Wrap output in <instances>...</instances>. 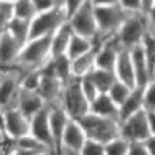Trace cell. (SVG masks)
<instances>
[{
	"label": "cell",
	"mask_w": 155,
	"mask_h": 155,
	"mask_svg": "<svg viewBox=\"0 0 155 155\" xmlns=\"http://www.w3.org/2000/svg\"><path fill=\"white\" fill-rule=\"evenodd\" d=\"M149 31H153V15L149 16L144 13H129L118 28L115 37L121 48L129 50L140 44Z\"/></svg>",
	"instance_id": "6da1fadb"
},
{
	"label": "cell",
	"mask_w": 155,
	"mask_h": 155,
	"mask_svg": "<svg viewBox=\"0 0 155 155\" xmlns=\"http://www.w3.org/2000/svg\"><path fill=\"white\" fill-rule=\"evenodd\" d=\"M50 60V36L34 37L21 47L19 57L16 60L15 68L19 71H31L39 70Z\"/></svg>",
	"instance_id": "7a4b0ae2"
},
{
	"label": "cell",
	"mask_w": 155,
	"mask_h": 155,
	"mask_svg": "<svg viewBox=\"0 0 155 155\" xmlns=\"http://www.w3.org/2000/svg\"><path fill=\"white\" fill-rule=\"evenodd\" d=\"M120 136L128 142H144L155 136V113L142 108L120 121Z\"/></svg>",
	"instance_id": "3957f363"
},
{
	"label": "cell",
	"mask_w": 155,
	"mask_h": 155,
	"mask_svg": "<svg viewBox=\"0 0 155 155\" xmlns=\"http://www.w3.org/2000/svg\"><path fill=\"white\" fill-rule=\"evenodd\" d=\"M79 124L84 129L87 139L100 142L104 145L120 136V121L115 118L99 116L89 111L79 120Z\"/></svg>",
	"instance_id": "277c9868"
},
{
	"label": "cell",
	"mask_w": 155,
	"mask_h": 155,
	"mask_svg": "<svg viewBox=\"0 0 155 155\" xmlns=\"http://www.w3.org/2000/svg\"><path fill=\"white\" fill-rule=\"evenodd\" d=\"M95 12V23H97V34L92 37V41L102 42L105 39L115 36L121 23L128 16V12L116 5H105V7H94Z\"/></svg>",
	"instance_id": "5b68a950"
},
{
	"label": "cell",
	"mask_w": 155,
	"mask_h": 155,
	"mask_svg": "<svg viewBox=\"0 0 155 155\" xmlns=\"http://www.w3.org/2000/svg\"><path fill=\"white\" fill-rule=\"evenodd\" d=\"M60 107L71 120L79 121L86 113H89V100L82 94L79 86V78H71L63 86Z\"/></svg>",
	"instance_id": "8992f818"
},
{
	"label": "cell",
	"mask_w": 155,
	"mask_h": 155,
	"mask_svg": "<svg viewBox=\"0 0 155 155\" xmlns=\"http://www.w3.org/2000/svg\"><path fill=\"white\" fill-rule=\"evenodd\" d=\"M66 21V15L60 7H53L48 12L37 13L31 19V29H29V39L52 36L53 31Z\"/></svg>",
	"instance_id": "52a82bcc"
},
{
	"label": "cell",
	"mask_w": 155,
	"mask_h": 155,
	"mask_svg": "<svg viewBox=\"0 0 155 155\" xmlns=\"http://www.w3.org/2000/svg\"><path fill=\"white\" fill-rule=\"evenodd\" d=\"M63 82L52 73L48 61L41 68V81L37 86V94L41 95L44 104L47 107H60L61 92H63Z\"/></svg>",
	"instance_id": "ba28073f"
},
{
	"label": "cell",
	"mask_w": 155,
	"mask_h": 155,
	"mask_svg": "<svg viewBox=\"0 0 155 155\" xmlns=\"http://www.w3.org/2000/svg\"><path fill=\"white\" fill-rule=\"evenodd\" d=\"M71 26L73 32L92 39L97 34V23H95V12L91 0H84V3L66 19Z\"/></svg>",
	"instance_id": "9c48e42d"
},
{
	"label": "cell",
	"mask_w": 155,
	"mask_h": 155,
	"mask_svg": "<svg viewBox=\"0 0 155 155\" xmlns=\"http://www.w3.org/2000/svg\"><path fill=\"white\" fill-rule=\"evenodd\" d=\"M21 89V73L18 68H8L0 82V110H10L16 107V99Z\"/></svg>",
	"instance_id": "30bf717a"
},
{
	"label": "cell",
	"mask_w": 155,
	"mask_h": 155,
	"mask_svg": "<svg viewBox=\"0 0 155 155\" xmlns=\"http://www.w3.org/2000/svg\"><path fill=\"white\" fill-rule=\"evenodd\" d=\"M29 134L34 136L37 140H41L47 149L55 152L53 139L50 134V124H48V107H44L34 116H31V120H29Z\"/></svg>",
	"instance_id": "8fae6325"
},
{
	"label": "cell",
	"mask_w": 155,
	"mask_h": 155,
	"mask_svg": "<svg viewBox=\"0 0 155 155\" xmlns=\"http://www.w3.org/2000/svg\"><path fill=\"white\" fill-rule=\"evenodd\" d=\"M3 113V131L10 139H19L29 134V120L19 110L10 108Z\"/></svg>",
	"instance_id": "7c38bea8"
},
{
	"label": "cell",
	"mask_w": 155,
	"mask_h": 155,
	"mask_svg": "<svg viewBox=\"0 0 155 155\" xmlns=\"http://www.w3.org/2000/svg\"><path fill=\"white\" fill-rule=\"evenodd\" d=\"M86 133L81 128L79 121L76 120H68V123L65 126L61 136V144H60V150H68V152H76L79 153V150L82 147V144L86 142ZM58 150V152H60Z\"/></svg>",
	"instance_id": "4fadbf2b"
},
{
	"label": "cell",
	"mask_w": 155,
	"mask_h": 155,
	"mask_svg": "<svg viewBox=\"0 0 155 155\" xmlns=\"http://www.w3.org/2000/svg\"><path fill=\"white\" fill-rule=\"evenodd\" d=\"M21 44L7 31L0 32V66L2 68H15L16 60L21 52Z\"/></svg>",
	"instance_id": "5bb4252c"
},
{
	"label": "cell",
	"mask_w": 155,
	"mask_h": 155,
	"mask_svg": "<svg viewBox=\"0 0 155 155\" xmlns=\"http://www.w3.org/2000/svg\"><path fill=\"white\" fill-rule=\"evenodd\" d=\"M47 107L44 104V100L41 99V95L37 94V91H31V89H24L21 87L16 99V107L15 108L19 110L21 113L26 116L28 120H31V116H34L41 108Z\"/></svg>",
	"instance_id": "9a60e30c"
},
{
	"label": "cell",
	"mask_w": 155,
	"mask_h": 155,
	"mask_svg": "<svg viewBox=\"0 0 155 155\" xmlns=\"http://www.w3.org/2000/svg\"><path fill=\"white\" fill-rule=\"evenodd\" d=\"M68 120H70V116L65 113V110L61 107H48V124H50V134L53 139L55 153H58V150H60L61 136Z\"/></svg>",
	"instance_id": "2e32d148"
},
{
	"label": "cell",
	"mask_w": 155,
	"mask_h": 155,
	"mask_svg": "<svg viewBox=\"0 0 155 155\" xmlns=\"http://www.w3.org/2000/svg\"><path fill=\"white\" fill-rule=\"evenodd\" d=\"M113 73L118 81L124 82V84H128L131 87L136 86V78H134V70H133V63H131L129 50L121 48L118 52V57H116L115 66H113Z\"/></svg>",
	"instance_id": "e0dca14e"
},
{
	"label": "cell",
	"mask_w": 155,
	"mask_h": 155,
	"mask_svg": "<svg viewBox=\"0 0 155 155\" xmlns=\"http://www.w3.org/2000/svg\"><path fill=\"white\" fill-rule=\"evenodd\" d=\"M89 111L94 115H99V116H107V118L118 120V105L110 99V95L107 92H99L89 102Z\"/></svg>",
	"instance_id": "ac0fdd59"
},
{
	"label": "cell",
	"mask_w": 155,
	"mask_h": 155,
	"mask_svg": "<svg viewBox=\"0 0 155 155\" xmlns=\"http://www.w3.org/2000/svg\"><path fill=\"white\" fill-rule=\"evenodd\" d=\"M145 87V86H144ZM144 87L134 86L131 89L129 95L124 99V102L118 107V120L123 121L124 118H128L136 111L142 110V94H144Z\"/></svg>",
	"instance_id": "d6986e66"
},
{
	"label": "cell",
	"mask_w": 155,
	"mask_h": 155,
	"mask_svg": "<svg viewBox=\"0 0 155 155\" xmlns=\"http://www.w3.org/2000/svg\"><path fill=\"white\" fill-rule=\"evenodd\" d=\"M71 34H73V29L68 24V21L60 24L53 31V34L50 36V58L58 57V55H65L66 45H68V41H70Z\"/></svg>",
	"instance_id": "ffe728a7"
},
{
	"label": "cell",
	"mask_w": 155,
	"mask_h": 155,
	"mask_svg": "<svg viewBox=\"0 0 155 155\" xmlns=\"http://www.w3.org/2000/svg\"><path fill=\"white\" fill-rule=\"evenodd\" d=\"M71 66V74L73 78H82L95 68V47H92L89 52L70 60Z\"/></svg>",
	"instance_id": "44dd1931"
},
{
	"label": "cell",
	"mask_w": 155,
	"mask_h": 155,
	"mask_svg": "<svg viewBox=\"0 0 155 155\" xmlns=\"http://www.w3.org/2000/svg\"><path fill=\"white\" fill-rule=\"evenodd\" d=\"M29 29H31V21L13 16L8 21L5 31H7L8 34H12V36L16 39L21 45H24V44L29 41Z\"/></svg>",
	"instance_id": "7402d4cb"
},
{
	"label": "cell",
	"mask_w": 155,
	"mask_h": 155,
	"mask_svg": "<svg viewBox=\"0 0 155 155\" xmlns=\"http://www.w3.org/2000/svg\"><path fill=\"white\" fill-rule=\"evenodd\" d=\"M92 47H94V45H92L91 39H87L84 36H79V34H76V32H73L71 37H70V41H68L65 55L70 58V60H73V58H76V57L82 55V53L89 52Z\"/></svg>",
	"instance_id": "603a6c76"
},
{
	"label": "cell",
	"mask_w": 155,
	"mask_h": 155,
	"mask_svg": "<svg viewBox=\"0 0 155 155\" xmlns=\"http://www.w3.org/2000/svg\"><path fill=\"white\" fill-rule=\"evenodd\" d=\"M89 76L94 82L97 92H108V89L116 81L113 70H105V68H97V66L89 73Z\"/></svg>",
	"instance_id": "cb8c5ba5"
},
{
	"label": "cell",
	"mask_w": 155,
	"mask_h": 155,
	"mask_svg": "<svg viewBox=\"0 0 155 155\" xmlns=\"http://www.w3.org/2000/svg\"><path fill=\"white\" fill-rule=\"evenodd\" d=\"M52 73L60 79L63 84H66L68 81L73 78L71 74V66H70V58L66 55H58V57H52L48 60Z\"/></svg>",
	"instance_id": "d4e9b609"
},
{
	"label": "cell",
	"mask_w": 155,
	"mask_h": 155,
	"mask_svg": "<svg viewBox=\"0 0 155 155\" xmlns=\"http://www.w3.org/2000/svg\"><path fill=\"white\" fill-rule=\"evenodd\" d=\"M36 15L37 13L34 10V5L31 0H15L13 2V16L31 21Z\"/></svg>",
	"instance_id": "484cf974"
},
{
	"label": "cell",
	"mask_w": 155,
	"mask_h": 155,
	"mask_svg": "<svg viewBox=\"0 0 155 155\" xmlns=\"http://www.w3.org/2000/svg\"><path fill=\"white\" fill-rule=\"evenodd\" d=\"M131 89H133L131 86H128V84H124V82H121V81L116 79V81L113 82V86H111L110 89H108V92H107V94H108V95H110V99L120 107V105L124 102L126 97L129 95Z\"/></svg>",
	"instance_id": "4316f807"
},
{
	"label": "cell",
	"mask_w": 155,
	"mask_h": 155,
	"mask_svg": "<svg viewBox=\"0 0 155 155\" xmlns=\"http://www.w3.org/2000/svg\"><path fill=\"white\" fill-rule=\"evenodd\" d=\"M15 144L19 145V147H23V149H26V150L36 152V153H42V152L50 150V149H47L41 140H37L31 134H26V136H23V137H19V139H15ZM52 152H53V150H52Z\"/></svg>",
	"instance_id": "83f0119b"
},
{
	"label": "cell",
	"mask_w": 155,
	"mask_h": 155,
	"mask_svg": "<svg viewBox=\"0 0 155 155\" xmlns=\"http://www.w3.org/2000/svg\"><path fill=\"white\" fill-rule=\"evenodd\" d=\"M104 147H105V155H126L128 153L129 142L126 139H123L121 136H118L116 139L107 142Z\"/></svg>",
	"instance_id": "f1b7e54d"
},
{
	"label": "cell",
	"mask_w": 155,
	"mask_h": 155,
	"mask_svg": "<svg viewBox=\"0 0 155 155\" xmlns=\"http://www.w3.org/2000/svg\"><path fill=\"white\" fill-rule=\"evenodd\" d=\"M142 108L145 111H149V113H155V82H149L144 87Z\"/></svg>",
	"instance_id": "f546056e"
},
{
	"label": "cell",
	"mask_w": 155,
	"mask_h": 155,
	"mask_svg": "<svg viewBox=\"0 0 155 155\" xmlns=\"http://www.w3.org/2000/svg\"><path fill=\"white\" fill-rule=\"evenodd\" d=\"M79 155H105V147L100 142L86 139V142L82 144V147L79 150Z\"/></svg>",
	"instance_id": "4dcf8cb0"
},
{
	"label": "cell",
	"mask_w": 155,
	"mask_h": 155,
	"mask_svg": "<svg viewBox=\"0 0 155 155\" xmlns=\"http://www.w3.org/2000/svg\"><path fill=\"white\" fill-rule=\"evenodd\" d=\"M12 18H13V2L0 0V32L7 28V24Z\"/></svg>",
	"instance_id": "1f68e13d"
},
{
	"label": "cell",
	"mask_w": 155,
	"mask_h": 155,
	"mask_svg": "<svg viewBox=\"0 0 155 155\" xmlns=\"http://www.w3.org/2000/svg\"><path fill=\"white\" fill-rule=\"evenodd\" d=\"M79 86H81V91H82V94L86 95V99L89 100V102H91L92 99H94V97H95L97 94H99L89 74H86V76L79 78Z\"/></svg>",
	"instance_id": "d6a6232c"
},
{
	"label": "cell",
	"mask_w": 155,
	"mask_h": 155,
	"mask_svg": "<svg viewBox=\"0 0 155 155\" xmlns=\"http://www.w3.org/2000/svg\"><path fill=\"white\" fill-rule=\"evenodd\" d=\"M118 5L128 13H140V0H118Z\"/></svg>",
	"instance_id": "836d02e7"
},
{
	"label": "cell",
	"mask_w": 155,
	"mask_h": 155,
	"mask_svg": "<svg viewBox=\"0 0 155 155\" xmlns=\"http://www.w3.org/2000/svg\"><path fill=\"white\" fill-rule=\"evenodd\" d=\"M82 3H84V0H63L61 8H63V12H65V15H66V19L70 18Z\"/></svg>",
	"instance_id": "e575fe53"
},
{
	"label": "cell",
	"mask_w": 155,
	"mask_h": 155,
	"mask_svg": "<svg viewBox=\"0 0 155 155\" xmlns=\"http://www.w3.org/2000/svg\"><path fill=\"white\" fill-rule=\"evenodd\" d=\"M126 155H153V153L149 152V149L144 145V142H129Z\"/></svg>",
	"instance_id": "d590c367"
},
{
	"label": "cell",
	"mask_w": 155,
	"mask_h": 155,
	"mask_svg": "<svg viewBox=\"0 0 155 155\" xmlns=\"http://www.w3.org/2000/svg\"><path fill=\"white\" fill-rule=\"evenodd\" d=\"M32 5H34V10L36 13H44V12H48L55 7L53 0H31Z\"/></svg>",
	"instance_id": "8d00e7d4"
},
{
	"label": "cell",
	"mask_w": 155,
	"mask_h": 155,
	"mask_svg": "<svg viewBox=\"0 0 155 155\" xmlns=\"http://www.w3.org/2000/svg\"><path fill=\"white\" fill-rule=\"evenodd\" d=\"M140 13L152 16L155 13V0H140Z\"/></svg>",
	"instance_id": "74e56055"
},
{
	"label": "cell",
	"mask_w": 155,
	"mask_h": 155,
	"mask_svg": "<svg viewBox=\"0 0 155 155\" xmlns=\"http://www.w3.org/2000/svg\"><path fill=\"white\" fill-rule=\"evenodd\" d=\"M10 155H37V153L19 147V145H16V144H13V149H12V152H10Z\"/></svg>",
	"instance_id": "f35d334b"
},
{
	"label": "cell",
	"mask_w": 155,
	"mask_h": 155,
	"mask_svg": "<svg viewBox=\"0 0 155 155\" xmlns=\"http://www.w3.org/2000/svg\"><path fill=\"white\" fill-rule=\"evenodd\" d=\"M94 7H105V5H116L118 0H91Z\"/></svg>",
	"instance_id": "ab89813d"
},
{
	"label": "cell",
	"mask_w": 155,
	"mask_h": 155,
	"mask_svg": "<svg viewBox=\"0 0 155 155\" xmlns=\"http://www.w3.org/2000/svg\"><path fill=\"white\" fill-rule=\"evenodd\" d=\"M5 136H7V134H5V131H3V124L0 123V140H2V139L5 137Z\"/></svg>",
	"instance_id": "60d3db41"
},
{
	"label": "cell",
	"mask_w": 155,
	"mask_h": 155,
	"mask_svg": "<svg viewBox=\"0 0 155 155\" xmlns=\"http://www.w3.org/2000/svg\"><path fill=\"white\" fill-rule=\"evenodd\" d=\"M53 3H55V7H60V8H61V5H63V0H53Z\"/></svg>",
	"instance_id": "b9f144b4"
},
{
	"label": "cell",
	"mask_w": 155,
	"mask_h": 155,
	"mask_svg": "<svg viewBox=\"0 0 155 155\" xmlns=\"http://www.w3.org/2000/svg\"><path fill=\"white\" fill-rule=\"evenodd\" d=\"M37 155H57L55 152H52V150H47V152H42V153H37Z\"/></svg>",
	"instance_id": "7bdbcfd3"
},
{
	"label": "cell",
	"mask_w": 155,
	"mask_h": 155,
	"mask_svg": "<svg viewBox=\"0 0 155 155\" xmlns=\"http://www.w3.org/2000/svg\"><path fill=\"white\" fill-rule=\"evenodd\" d=\"M5 2H15V0H5Z\"/></svg>",
	"instance_id": "ee69618b"
}]
</instances>
